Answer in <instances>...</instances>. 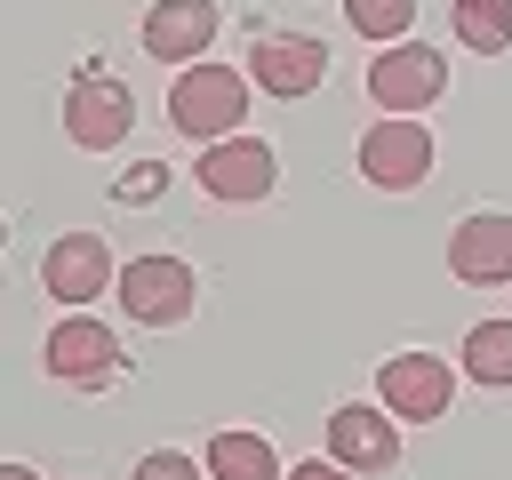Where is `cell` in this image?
Returning a JSON list of instances; mask_svg holds the SVG:
<instances>
[{
	"label": "cell",
	"instance_id": "11",
	"mask_svg": "<svg viewBox=\"0 0 512 480\" xmlns=\"http://www.w3.org/2000/svg\"><path fill=\"white\" fill-rule=\"evenodd\" d=\"M448 272H456L464 288H504V280H512V216H496V208L464 216V224L448 232Z\"/></svg>",
	"mask_w": 512,
	"mask_h": 480
},
{
	"label": "cell",
	"instance_id": "10",
	"mask_svg": "<svg viewBox=\"0 0 512 480\" xmlns=\"http://www.w3.org/2000/svg\"><path fill=\"white\" fill-rule=\"evenodd\" d=\"M248 72H256L264 96H312V88L328 80V48H320L312 32H264V40L248 48Z\"/></svg>",
	"mask_w": 512,
	"mask_h": 480
},
{
	"label": "cell",
	"instance_id": "8",
	"mask_svg": "<svg viewBox=\"0 0 512 480\" xmlns=\"http://www.w3.org/2000/svg\"><path fill=\"white\" fill-rule=\"evenodd\" d=\"M376 384H384V408L408 416V424H432V416H448V400H456V368H448L440 352H392V360L376 368Z\"/></svg>",
	"mask_w": 512,
	"mask_h": 480
},
{
	"label": "cell",
	"instance_id": "20",
	"mask_svg": "<svg viewBox=\"0 0 512 480\" xmlns=\"http://www.w3.org/2000/svg\"><path fill=\"white\" fill-rule=\"evenodd\" d=\"M288 480H352V464H336V456H328V464H320V456H312V464H296V472H288Z\"/></svg>",
	"mask_w": 512,
	"mask_h": 480
},
{
	"label": "cell",
	"instance_id": "15",
	"mask_svg": "<svg viewBox=\"0 0 512 480\" xmlns=\"http://www.w3.org/2000/svg\"><path fill=\"white\" fill-rule=\"evenodd\" d=\"M472 384H488V392H504L512 384V320H480L472 336H464V360H456Z\"/></svg>",
	"mask_w": 512,
	"mask_h": 480
},
{
	"label": "cell",
	"instance_id": "3",
	"mask_svg": "<svg viewBox=\"0 0 512 480\" xmlns=\"http://www.w3.org/2000/svg\"><path fill=\"white\" fill-rule=\"evenodd\" d=\"M120 304L136 328H176V320H192L200 280L184 256H136V264H120Z\"/></svg>",
	"mask_w": 512,
	"mask_h": 480
},
{
	"label": "cell",
	"instance_id": "4",
	"mask_svg": "<svg viewBox=\"0 0 512 480\" xmlns=\"http://www.w3.org/2000/svg\"><path fill=\"white\" fill-rule=\"evenodd\" d=\"M128 120H136V96L112 80V72H80L72 88H64V136L80 144V152H112V144H128Z\"/></svg>",
	"mask_w": 512,
	"mask_h": 480
},
{
	"label": "cell",
	"instance_id": "9",
	"mask_svg": "<svg viewBox=\"0 0 512 480\" xmlns=\"http://www.w3.org/2000/svg\"><path fill=\"white\" fill-rule=\"evenodd\" d=\"M40 288H48L56 304H88V296L120 288L112 248H104L96 232H64V240H48V256H40Z\"/></svg>",
	"mask_w": 512,
	"mask_h": 480
},
{
	"label": "cell",
	"instance_id": "17",
	"mask_svg": "<svg viewBox=\"0 0 512 480\" xmlns=\"http://www.w3.org/2000/svg\"><path fill=\"white\" fill-rule=\"evenodd\" d=\"M344 24L360 32V40H408V24H416V0H344Z\"/></svg>",
	"mask_w": 512,
	"mask_h": 480
},
{
	"label": "cell",
	"instance_id": "12",
	"mask_svg": "<svg viewBox=\"0 0 512 480\" xmlns=\"http://www.w3.org/2000/svg\"><path fill=\"white\" fill-rule=\"evenodd\" d=\"M328 456L352 464V472H392L400 464V432H392V408H368V400H344L328 416Z\"/></svg>",
	"mask_w": 512,
	"mask_h": 480
},
{
	"label": "cell",
	"instance_id": "5",
	"mask_svg": "<svg viewBox=\"0 0 512 480\" xmlns=\"http://www.w3.org/2000/svg\"><path fill=\"white\" fill-rule=\"evenodd\" d=\"M360 176L376 192H416L432 176V128L424 120H376L360 136Z\"/></svg>",
	"mask_w": 512,
	"mask_h": 480
},
{
	"label": "cell",
	"instance_id": "18",
	"mask_svg": "<svg viewBox=\"0 0 512 480\" xmlns=\"http://www.w3.org/2000/svg\"><path fill=\"white\" fill-rule=\"evenodd\" d=\"M136 480H208V472H200L184 448H152V456L136 464Z\"/></svg>",
	"mask_w": 512,
	"mask_h": 480
},
{
	"label": "cell",
	"instance_id": "21",
	"mask_svg": "<svg viewBox=\"0 0 512 480\" xmlns=\"http://www.w3.org/2000/svg\"><path fill=\"white\" fill-rule=\"evenodd\" d=\"M0 480H40V472L32 464H0Z\"/></svg>",
	"mask_w": 512,
	"mask_h": 480
},
{
	"label": "cell",
	"instance_id": "19",
	"mask_svg": "<svg viewBox=\"0 0 512 480\" xmlns=\"http://www.w3.org/2000/svg\"><path fill=\"white\" fill-rule=\"evenodd\" d=\"M160 184H168V168H160V160H144L136 176H120V200H152Z\"/></svg>",
	"mask_w": 512,
	"mask_h": 480
},
{
	"label": "cell",
	"instance_id": "13",
	"mask_svg": "<svg viewBox=\"0 0 512 480\" xmlns=\"http://www.w3.org/2000/svg\"><path fill=\"white\" fill-rule=\"evenodd\" d=\"M216 0H160L152 16H144V56H160V64H200V48L216 40Z\"/></svg>",
	"mask_w": 512,
	"mask_h": 480
},
{
	"label": "cell",
	"instance_id": "1",
	"mask_svg": "<svg viewBox=\"0 0 512 480\" xmlns=\"http://www.w3.org/2000/svg\"><path fill=\"white\" fill-rule=\"evenodd\" d=\"M168 120H176V136H192V144H224V136H240V120H248V80L232 72V64H184L176 72V88H168Z\"/></svg>",
	"mask_w": 512,
	"mask_h": 480
},
{
	"label": "cell",
	"instance_id": "7",
	"mask_svg": "<svg viewBox=\"0 0 512 480\" xmlns=\"http://www.w3.org/2000/svg\"><path fill=\"white\" fill-rule=\"evenodd\" d=\"M200 192L208 200H272V184H280V160H272V144L264 136H224V144H208L200 152Z\"/></svg>",
	"mask_w": 512,
	"mask_h": 480
},
{
	"label": "cell",
	"instance_id": "6",
	"mask_svg": "<svg viewBox=\"0 0 512 480\" xmlns=\"http://www.w3.org/2000/svg\"><path fill=\"white\" fill-rule=\"evenodd\" d=\"M40 360H48V376H56V384L96 392V384H112V376H120V336H112L104 320H80V312H72V320H56V328H48V352H40Z\"/></svg>",
	"mask_w": 512,
	"mask_h": 480
},
{
	"label": "cell",
	"instance_id": "2",
	"mask_svg": "<svg viewBox=\"0 0 512 480\" xmlns=\"http://www.w3.org/2000/svg\"><path fill=\"white\" fill-rule=\"evenodd\" d=\"M368 96H376L392 120H408V112H424V104L448 96V56L424 48V40H392V48L368 56Z\"/></svg>",
	"mask_w": 512,
	"mask_h": 480
},
{
	"label": "cell",
	"instance_id": "14",
	"mask_svg": "<svg viewBox=\"0 0 512 480\" xmlns=\"http://www.w3.org/2000/svg\"><path fill=\"white\" fill-rule=\"evenodd\" d=\"M208 480H288L264 432H208Z\"/></svg>",
	"mask_w": 512,
	"mask_h": 480
},
{
	"label": "cell",
	"instance_id": "16",
	"mask_svg": "<svg viewBox=\"0 0 512 480\" xmlns=\"http://www.w3.org/2000/svg\"><path fill=\"white\" fill-rule=\"evenodd\" d=\"M448 24H456V40L480 48V56H504V48H512V0H456Z\"/></svg>",
	"mask_w": 512,
	"mask_h": 480
}]
</instances>
